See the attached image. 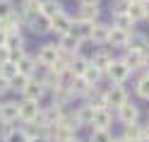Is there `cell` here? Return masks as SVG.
Masks as SVG:
<instances>
[{
    "label": "cell",
    "mask_w": 149,
    "mask_h": 142,
    "mask_svg": "<svg viewBox=\"0 0 149 142\" xmlns=\"http://www.w3.org/2000/svg\"><path fill=\"white\" fill-rule=\"evenodd\" d=\"M104 101H106V108H120L127 99V89L123 87V84H111V87L104 92Z\"/></svg>",
    "instance_id": "1"
},
{
    "label": "cell",
    "mask_w": 149,
    "mask_h": 142,
    "mask_svg": "<svg viewBox=\"0 0 149 142\" xmlns=\"http://www.w3.org/2000/svg\"><path fill=\"white\" fill-rule=\"evenodd\" d=\"M60 55L63 53H60V48L55 43H43L39 48V60H36V63L43 65V68H53V65L60 60Z\"/></svg>",
    "instance_id": "2"
},
{
    "label": "cell",
    "mask_w": 149,
    "mask_h": 142,
    "mask_svg": "<svg viewBox=\"0 0 149 142\" xmlns=\"http://www.w3.org/2000/svg\"><path fill=\"white\" fill-rule=\"evenodd\" d=\"M17 17H22L24 24H29L36 17H41V0H22L19 10H17Z\"/></svg>",
    "instance_id": "3"
},
{
    "label": "cell",
    "mask_w": 149,
    "mask_h": 142,
    "mask_svg": "<svg viewBox=\"0 0 149 142\" xmlns=\"http://www.w3.org/2000/svg\"><path fill=\"white\" fill-rule=\"evenodd\" d=\"M104 75L111 80V84H123V82L130 77V70L123 65V60H120V58H118V60L113 58V63L108 65V70H106Z\"/></svg>",
    "instance_id": "4"
},
{
    "label": "cell",
    "mask_w": 149,
    "mask_h": 142,
    "mask_svg": "<svg viewBox=\"0 0 149 142\" xmlns=\"http://www.w3.org/2000/svg\"><path fill=\"white\" fill-rule=\"evenodd\" d=\"M94 24H96V22H87V20H72L70 34H72V36H77L79 41H87V39H91V31H94Z\"/></svg>",
    "instance_id": "5"
},
{
    "label": "cell",
    "mask_w": 149,
    "mask_h": 142,
    "mask_svg": "<svg viewBox=\"0 0 149 142\" xmlns=\"http://www.w3.org/2000/svg\"><path fill=\"white\" fill-rule=\"evenodd\" d=\"M0 120L7 123V125L17 123V120H19V104H17V101H5V104H0Z\"/></svg>",
    "instance_id": "6"
},
{
    "label": "cell",
    "mask_w": 149,
    "mask_h": 142,
    "mask_svg": "<svg viewBox=\"0 0 149 142\" xmlns=\"http://www.w3.org/2000/svg\"><path fill=\"white\" fill-rule=\"evenodd\" d=\"M120 60H123V65H125L130 72L144 70V53H139V51H130V48H125V55H123Z\"/></svg>",
    "instance_id": "7"
},
{
    "label": "cell",
    "mask_w": 149,
    "mask_h": 142,
    "mask_svg": "<svg viewBox=\"0 0 149 142\" xmlns=\"http://www.w3.org/2000/svg\"><path fill=\"white\" fill-rule=\"evenodd\" d=\"M137 118H139V108H137V104H132V101H125L123 106L118 108V120L123 123V125L137 123Z\"/></svg>",
    "instance_id": "8"
},
{
    "label": "cell",
    "mask_w": 149,
    "mask_h": 142,
    "mask_svg": "<svg viewBox=\"0 0 149 142\" xmlns=\"http://www.w3.org/2000/svg\"><path fill=\"white\" fill-rule=\"evenodd\" d=\"M39 116H41V108L36 101H22L19 104V120L22 123H34Z\"/></svg>",
    "instance_id": "9"
},
{
    "label": "cell",
    "mask_w": 149,
    "mask_h": 142,
    "mask_svg": "<svg viewBox=\"0 0 149 142\" xmlns=\"http://www.w3.org/2000/svg\"><path fill=\"white\" fill-rule=\"evenodd\" d=\"M79 46H82V41L77 39V36H72V34L60 36V41H58V48H60V53H63V55H77Z\"/></svg>",
    "instance_id": "10"
},
{
    "label": "cell",
    "mask_w": 149,
    "mask_h": 142,
    "mask_svg": "<svg viewBox=\"0 0 149 142\" xmlns=\"http://www.w3.org/2000/svg\"><path fill=\"white\" fill-rule=\"evenodd\" d=\"M127 48L130 51H139V53H149V36L142 34V31H132L127 39Z\"/></svg>",
    "instance_id": "11"
},
{
    "label": "cell",
    "mask_w": 149,
    "mask_h": 142,
    "mask_svg": "<svg viewBox=\"0 0 149 142\" xmlns=\"http://www.w3.org/2000/svg\"><path fill=\"white\" fill-rule=\"evenodd\" d=\"M70 27H72V17L65 15V12H60L58 17H53V20H51V31H55L58 36L70 34Z\"/></svg>",
    "instance_id": "12"
},
{
    "label": "cell",
    "mask_w": 149,
    "mask_h": 142,
    "mask_svg": "<svg viewBox=\"0 0 149 142\" xmlns=\"http://www.w3.org/2000/svg\"><path fill=\"white\" fill-rule=\"evenodd\" d=\"M127 39H130V31H123L118 27L111 24V34H108V43L116 46V48H127Z\"/></svg>",
    "instance_id": "13"
},
{
    "label": "cell",
    "mask_w": 149,
    "mask_h": 142,
    "mask_svg": "<svg viewBox=\"0 0 149 142\" xmlns=\"http://www.w3.org/2000/svg\"><path fill=\"white\" fill-rule=\"evenodd\" d=\"M43 92H46L43 84L36 82V80H31L29 84H26V89L22 92V97H24V101H36V104H39V99L43 97Z\"/></svg>",
    "instance_id": "14"
},
{
    "label": "cell",
    "mask_w": 149,
    "mask_h": 142,
    "mask_svg": "<svg viewBox=\"0 0 149 142\" xmlns=\"http://www.w3.org/2000/svg\"><path fill=\"white\" fill-rule=\"evenodd\" d=\"M123 137H125L127 142H139V140H144V137H147V128H144V125H139V123H130V125H125Z\"/></svg>",
    "instance_id": "15"
},
{
    "label": "cell",
    "mask_w": 149,
    "mask_h": 142,
    "mask_svg": "<svg viewBox=\"0 0 149 142\" xmlns=\"http://www.w3.org/2000/svg\"><path fill=\"white\" fill-rule=\"evenodd\" d=\"M113 123V113H111V108H99L96 113H94V125L96 130H108V125Z\"/></svg>",
    "instance_id": "16"
},
{
    "label": "cell",
    "mask_w": 149,
    "mask_h": 142,
    "mask_svg": "<svg viewBox=\"0 0 149 142\" xmlns=\"http://www.w3.org/2000/svg\"><path fill=\"white\" fill-rule=\"evenodd\" d=\"M94 113H96V108L91 106V104H82V106L74 111V116H77L79 125H91V123H94Z\"/></svg>",
    "instance_id": "17"
},
{
    "label": "cell",
    "mask_w": 149,
    "mask_h": 142,
    "mask_svg": "<svg viewBox=\"0 0 149 142\" xmlns=\"http://www.w3.org/2000/svg\"><path fill=\"white\" fill-rule=\"evenodd\" d=\"M89 68V58H82V55H70V72L74 75V77H82V75L87 72Z\"/></svg>",
    "instance_id": "18"
},
{
    "label": "cell",
    "mask_w": 149,
    "mask_h": 142,
    "mask_svg": "<svg viewBox=\"0 0 149 142\" xmlns=\"http://www.w3.org/2000/svg\"><path fill=\"white\" fill-rule=\"evenodd\" d=\"M60 12H63L60 0H41V15H43V17L53 20V17H58Z\"/></svg>",
    "instance_id": "19"
},
{
    "label": "cell",
    "mask_w": 149,
    "mask_h": 142,
    "mask_svg": "<svg viewBox=\"0 0 149 142\" xmlns=\"http://www.w3.org/2000/svg\"><path fill=\"white\" fill-rule=\"evenodd\" d=\"M89 63L94 65V68H99L101 72H106V70H108V65L113 63V55H111L108 51H96V53H94V58H91Z\"/></svg>",
    "instance_id": "20"
},
{
    "label": "cell",
    "mask_w": 149,
    "mask_h": 142,
    "mask_svg": "<svg viewBox=\"0 0 149 142\" xmlns=\"http://www.w3.org/2000/svg\"><path fill=\"white\" fill-rule=\"evenodd\" d=\"M108 34H111V24L96 22L94 24V31H91V41H94V43H108Z\"/></svg>",
    "instance_id": "21"
},
{
    "label": "cell",
    "mask_w": 149,
    "mask_h": 142,
    "mask_svg": "<svg viewBox=\"0 0 149 142\" xmlns=\"http://www.w3.org/2000/svg\"><path fill=\"white\" fill-rule=\"evenodd\" d=\"M89 89H91V84H87L84 77H74L72 84H70V94L72 97H87Z\"/></svg>",
    "instance_id": "22"
},
{
    "label": "cell",
    "mask_w": 149,
    "mask_h": 142,
    "mask_svg": "<svg viewBox=\"0 0 149 142\" xmlns=\"http://www.w3.org/2000/svg\"><path fill=\"white\" fill-rule=\"evenodd\" d=\"M82 77H84V80H87V84H91V87H96V84H99V80H101V77H104V72H101L99 68H94V65H91V63H89V68H87V72H84V75H82Z\"/></svg>",
    "instance_id": "23"
},
{
    "label": "cell",
    "mask_w": 149,
    "mask_h": 142,
    "mask_svg": "<svg viewBox=\"0 0 149 142\" xmlns=\"http://www.w3.org/2000/svg\"><path fill=\"white\" fill-rule=\"evenodd\" d=\"M113 27H118V29H123V31H130L135 27V22L127 17V12H123V15H113Z\"/></svg>",
    "instance_id": "24"
},
{
    "label": "cell",
    "mask_w": 149,
    "mask_h": 142,
    "mask_svg": "<svg viewBox=\"0 0 149 142\" xmlns=\"http://www.w3.org/2000/svg\"><path fill=\"white\" fill-rule=\"evenodd\" d=\"M135 92H137V97H139V99H149V75H147V72L137 80Z\"/></svg>",
    "instance_id": "25"
},
{
    "label": "cell",
    "mask_w": 149,
    "mask_h": 142,
    "mask_svg": "<svg viewBox=\"0 0 149 142\" xmlns=\"http://www.w3.org/2000/svg\"><path fill=\"white\" fill-rule=\"evenodd\" d=\"M77 20L96 22V20H99V7H94V5H84V7H79V17H77Z\"/></svg>",
    "instance_id": "26"
},
{
    "label": "cell",
    "mask_w": 149,
    "mask_h": 142,
    "mask_svg": "<svg viewBox=\"0 0 149 142\" xmlns=\"http://www.w3.org/2000/svg\"><path fill=\"white\" fill-rule=\"evenodd\" d=\"M3 142H29V135H26L24 128H12Z\"/></svg>",
    "instance_id": "27"
},
{
    "label": "cell",
    "mask_w": 149,
    "mask_h": 142,
    "mask_svg": "<svg viewBox=\"0 0 149 142\" xmlns=\"http://www.w3.org/2000/svg\"><path fill=\"white\" fill-rule=\"evenodd\" d=\"M127 17H130L135 24L142 22V20H144V7H142V3H130V7H127Z\"/></svg>",
    "instance_id": "28"
},
{
    "label": "cell",
    "mask_w": 149,
    "mask_h": 142,
    "mask_svg": "<svg viewBox=\"0 0 149 142\" xmlns=\"http://www.w3.org/2000/svg\"><path fill=\"white\" fill-rule=\"evenodd\" d=\"M29 27H34V29L31 31H39V34H46V31H51V20H48V17H36V20L34 22H29Z\"/></svg>",
    "instance_id": "29"
},
{
    "label": "cell",
    "mask_w": 149,
    "mask_h": 142,
    "mask_svg": "<svg viewBox=\"0 0 149 142\" xmlns=\"http://www.w3.org/2000/svg\"><path fill=\"white\" fill-rule=\"evenodd\" d=\"M34 68H36V60H31L29 55H24V58L17 63V70H19L22 75H26V77H31V75H34Z\"/></svg>",
    "instance_id": "30"
},
{
    "label": "cell",
    "mask_w": 149,
    "mask_h": 142,
    "mask_svg": "<svg viewBox=\"0 0 149 142\" xmlns=\"http://www.w3.org/2000/svg\"><path fill=\"white\" fill-rule=\"evenodd\" d=\"M31 82V77H26V75H22V72H17L15 77L10 80V89H17V92H24L26 89V84Z\"/></svg>",
    "instance_id": "31"
},
{
    "label": "cell",
    "mask_w": 149,
    "mask_h": 142,
    "mask_svg": "<svg viewBox=\"0 0 149 142\" xmlns=\"http://www.w3.org/2000/svg\"><path fill=\"white\" fill-rule=\"evenodd\" d=\"M22 46H24V43H22V36H19V34H7V41H5V48L10 51V53H12V51H24Z\"/></svg>",
    "instance_id": "32"
},
{
    "label": "cell",
    "mask_w": 149,
    "mask_h": 142,
    "mask_svg": "<svg viewBox=\"0 0 149 142\" xmlns=\"http://www.w3.org/2000/svg\"><path fill=\"white\" fill-rule=\"evenodd\" d=\"M12 15H15V3L12 0H0V22H5Z\"/></svg>",
    "instance_id": "33"
},
{
    "label": "cell",
    "mask_w": 149,
    "mask_h": 142,
    "mask_svg": "<svg viewBox=\"0 0 149 142\" xmlns=\"http://www.w3.org/2000/svg\"><path fill=\"white\" fill-rule=\"evenodd\" d=\"M89 142H113V137H111L108 130H96V128H91Z\"/></svg>",
    "instance_id": "34"
},
{
    "label": "cell",
    "mask_w": 149,
    "mask_h": 142,
    "mask_svg": "<svg viewBox=\"0 0 149 142\" xmlns=\"http://www.w3.org/2000/svg\"><path fill=\"white\" fill-rule=\"evenodd\" d=\"M17 72H19V70H17V65H15L12 60H7V63L0 65V77H5V80H12Z\"/></svg>",
    "instance_id": "35"
},
{
    "label": "cell",
    "mask_w": 149,
    "mask_h": 142,
    "mask_svg": "<svg viewBox=\"0 0 149 142\" xmlns=\"http://www.w3.org/2000/svg\"><path fill=\"white\" fill-rule=\"evenodd\" d=\"M127 7H130V0H113V3H111V12L123 15V12H127Z\"/></svg>",
    "instance_id": "36"
},
{
    "label": "cell",
    "mask_w": 149,
    "mask_h": 142,
    "mask_svg": "<svg viewBox=\"0 0 149 142\" xmlns=\"http://www.w3.org/2000/svg\"><path fill=\"white\" fill-rule=\"evenodd\" d=\"M7 60H10V51H7V48H0V65L7 63Z\"/></svg>",
    "instance_id": "37"
},
{
    "label": "cell",
    "mask_w": 149,
    "mask_h": 142,
    "mask_svg": "<svg viewBox=\"0 0 149 142\" xmlns=\"http://www.w3.org/2000/svg\"><path fill=\"white\" fill-rule=\"evenodd\" d=\"M7 89H10V80H5V77H0V94H5Z\"/></svg>",
    "instance_id": "38"
},
{
    "label": "cell",
    "mask_w": 149,
    "mask_h": 142,
    "mask_svg": "<svg viewBox=\"0 0 149 142\" xmlns=\"http://www.w3.org/2000/svg\"><path fill=\"white\" fill-rule=\"evenodd\" d=\"M77 3H79V7H84V5H94V7H99L101 0H77Z\"/></svg>",
    "instance_id": "39"
},
{
    "label": "cell",
    "mask_w": 149,
    "mask_h": 142,
    "mask_svg": "<svg viewBox=\"0 0 149 142\" xmlns=\"http://www.w3.org/2000/svg\"><path fill=\"white\" fill-rule=\"evenodd\" d=\"M5 41H7V34L5 29H0V48H5Z\"/></svg>",
    "instance_id": "40"
},
{
    "label": "cell",
    "mask_w": 149,
    "mask_h": 142,
    "mask_svg": "<svg viewBox=\"0 0 149 142\" xmlns=\"http://www.w3.org/2000/svg\"><path fill=\"white\" fill-rule=\"evenodd\" d=\"M142 7H144V20H149V0H144Z\"/></svg>",
    "instance_id": "41"
},
{
    "label": "cell",
    "mask_w": 149,
    "mask_h": 142,
    "mask_svg": "<svg viewBox=\"0 0 149 142\" xmlns=\"http://www.w3.org/2000/svg\"><path fill=\"white\" fill-rule=\"evenodd\" d=\"M29 142H51L48 137H29Z\"/></svg>",
    "instance_id": "42"
},
{
    "label": "cell",
    "mask_w": 149,
    "mask_h": 142,
    "mask_svg": "<svg viewBox=\"0 0 149 142\" xmlns=\"http://www.w3.org/2000/svg\"><path fill=\"white\" fill-rule=\"evenodd\" d=\"M144 72H147V75H149V53H147V55H144Z\"/></svg>",
    "instance_id": "43"
},
{
    "label": "cell",
    "mask_w": 149,
    "mask_h": 142,
    "mask_svg": "<svg viewBox=\"0 0 149 142\" xmlns=\"http://www.w3.org/2000/svg\"><path fill=\"white\" fill-rule=\"evenodd\" d=\"M113 142H127V140H125L123 135H120V137H113Z\"/></svg>",
    "instance_id": "44"
},
{
    "label": "cell",
    "mask_w": 149,
    "mask_h": 142,
    "mask_svg": "<svg viewBox=\"0 0 149 142\" xmlns=\"http://www.w3.org/2000/svg\"><path fill=\"white\" fill-rule=\"evenodd\" d=\"M68 142H82V140H77V137H70V140H68Z\"/></svg>",
    "instance_id": "45"
},
{
    "label": "cell",
    "mask_w": 149,
    "mask_h": 142,
    "mask_svg": "<svg viewBox=\"0 0 149 142\" xmlns=\"http://www.w3.org/2000/svg\"><path fill=\"white\" fill-rule=\"evenodd\" d=\"M144 128H147V137H149V123H147V125H144Z\"/></svg>",
    "instance_id": "46"
},
{
    "label": "cell",
    "mask_w": 149,
    "mask_h": 142,
    "mask_svg": "<svg viewBox=\"0 0 149 142\" xmlns=\"http://www.w3.org/2000/svg\"><path fill=\"white\" fill-rule=\"evenodd\" d=\"M130 3H144V0H130Z\"/></svg>",
    "instance_id": "47"
},
{
    "label": "cell",
    "mask_w": 149,
    "mask_h": 142,
    "mask_svg": "<svg viewBox=\"0 0 149 142\" xmlns=\"http://www.w3.org/2000/svg\"><path fill=\"white\" fill-rule=\"evenodd\" d=\"M139 142H149V137H144V140H139Z\"/></svg>",
    "instance_id": "48"
},
{
    "label": "cell",
    "mask_w": 149,
    "mask_h": 142,
    "mask_svg": "<svg viewBox=\"0 0 149 142\" xmlns=\"http://www.w3.org/2000/svg\"><path fill=\"white\" fill-rule=\"evenodd\" d=\"M0 29H3V22H0Z\"/></svg>",
    "instance_id": "49"
}]
</instances>
